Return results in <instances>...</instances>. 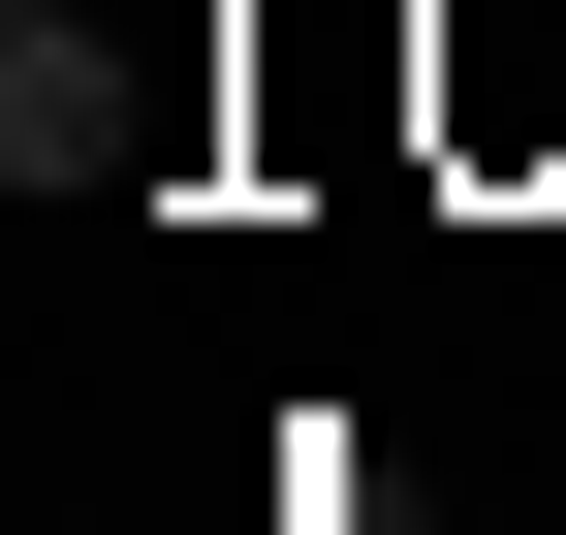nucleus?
<instances>
[{
    "label": "nucleus",
    "mask_w": 566,
    "mask_h": 535,
    "mask_svg": "<svg viewBox=\"0 0 566 535\" xmlns=\"http://www.w3.org/2000/svg\"><path fill=\"white\" fill-rule=\"evenodd\" d=\"M0 158H32V189H95V158H158V95H126V63L32 0V32H0Z\"/></svg>",
    "instance_id": "obj_1"
}]
</instances>
